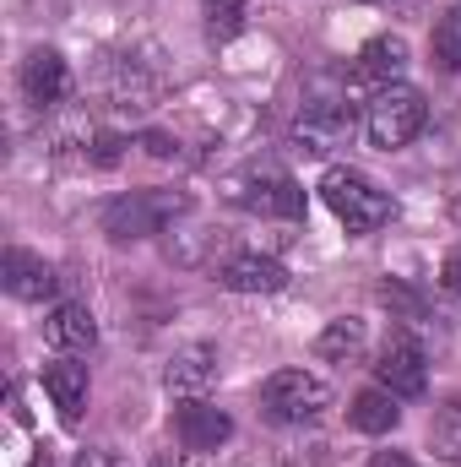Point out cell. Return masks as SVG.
Returning a JSON list of instances; mask_svg holds the SVG:
<instances>
[{
  "label": "cell",
  "mask_w": 461,
  "mask_h": 467,
  "mask_svg": "<svg viewBox=\"0 0 461 467\" xmlns=\"http://www.w3.org/2000/svg\"><path fill=\"white\" fill-rule=\"evenodd\" d=\"M429 446H435V457L461 462V397H451V402L435 408V419H429Z\"/></svg>",
  "instance_id": "cell-19"
},
{
  "label": "cell",
  "mask_w": 461,
  "mask_h": 467,
  "mask_svg": "<svg viewBox=\"0 0 461 467\" xmlns=\"http://www.w3.org/2000/svg\"><path fill=\"white\" fill-rule=\"evenodd\" d=\"M402 71H407V44H402L396 33H380V38H369V44L358 49V77H369V82L391 88Z\"/></svg>",
  "instance_id": "cell-15"
},
{
  "label": "cell",
  "mask_w": 461,
  "mask_h": 467,
  "mask_svg": "<svg viewBox=\"0 0 461 467\" xmlns=\"http://www.w3.org/2000/svg\"><path fill=\"white\" fill-rule=\"evenodd\" d=\"M174 435H179L185 451H218V446H229L233 419L223 408H212L207 397H190V402L174 413Z\"/></svg>",
  "instance_id": "cell-7"
},
{
  "label": "cell",
  "mask_w": 461,
  "mask_h": 467,
  "mask_svg": "<svg viewBox=\"0 0 461 467\" xmlns=\"http://www.w3.org/2000/svg\"><path fill=\"white\" fill-rule=\"evenodd\" d=\"M369 467H413V457H407V451H374Z\"/></svg>",
  "instance_id": "cell-23"
},
{
  "label": "cell",
  "mask_w": 461,
  "mask_h": 467,
  "mask_svg": "<svg viewBox=\"0 0 461 467\" xmlns=\"http://www.w3.org/2000/svg\"><path fill=\"white\" fill-rule=\"evenodd\" d=\"M326 408H332V391H326V380L310 375V369H277V375H266V386H261V413L277 419V424H310V419H321Z\"/></svg>",
  "instance_id": "cell-2"
},
{
  "label": "cell",
  "mask_w": 461,
  "mask_h": 467,
  "mask_svg": "<svg viewBox=\"0 0 461 467\" xmlns=\"http://www.w3.org/2000/svg\"><path fill=\"white\" fill-rule=\"evenodd\" d=\"M0 283H5V294L11 299H27V305H38V299H49L55 294V266L44 261V255H33V250H22V244H11L5 255H0Z\"/></svg>",
  "instance_id": "cell-8"
},
{
  "label": "cell",
  "mask_w": 461,
  "mask_h": 467,
  "mask_svg": "<svg viewBox=\"0 0 461 467\" xmlns=\"http://www.w3.org/2000/svg\"><path fill=\"white\" fill-rule=\"evenodd\" d=\"M424 93L418 88H402V82H391V88H380L374 99H369V115H364V130H369V141L374 147H385V152H396V147H407L418 130H424Z\"/></svg>",
  "instance_id": "cell-3"
},
{
  "label": "cell",
  "mask_w": 461,
  "mask_h": 467,
  "mask_svg": "<svg viewBox=\"0 0 461 467\" xmlns=\"http://www.w3.org/2000/svg\"><path fill=\"white\" fill-rule=\"evenodd\" d=\"M44 337H49V348H60V353H87L98 343V321H93L87 305H55L44 316Z\"/></svg>",
  "instance_id": "cell-13"
},
{
  "label": "cell",
  "mask_w": 461,
  "mask_h": 467,
  "mask_svg": "<svg viewBox=\"0 0 461 467\" xmlns=\"http://www.w3.org/2000/svg\"><path fill=\"white\" fill-rule=\"evenodd\" d=\"M66 88H71V71H66V60L55 49H33L22 60V93H27V104L49 109V104L66 99Z\"/></svg>",
  "instance_id": "cell-11"
},
{
  "label": "cell",
  "mask_w": 461,
  "mask_h": 467,
  "mask_svg": "<svg viewBox=\"0 0 461 467\" xmlns=\"http://www.w3.org/2000/svg\"><path fill=\"white\" fill-rule=\"evenodd\" d=\"M185 213V196L179 191H130V196H119L104 207V234L119 239V244H130V239H147V234H158L169 218H179Z\"/></svg>",
  "instance_id": "cell-4"
},
{
  "label": "cell",
  "mask_w": 461,
  "mask_h": 467,
  "mask_svg": "<svg viewBox=\"0 0 461 467\" xmlns=\"http://www.w3.org/2000/svg\"><path fill=\"white\" fill-rule=\"evenodd\" d=\"M396 419H402V408H396V397H391L385 386L358 391V397H353V408H347V424H353V430H364V435H385V430H396Z\"/></svg>",
  "instance_id": "cell-17"
},
{
  "label": "cell",
  "mask_w": 461,
  "mask_h": 467,
  "mask_svg": "<svg viewBox=\"0 0 461 467\" xmlns=\"http://www.w3.org/2000/svg\"><path fill=\"white\" fill-rule=\"evenodd\" d=\"M71 467H115V457H109V451H82Z\"/></svg>",
  "instance_id": "cell-24"
},
{
  "label": "cell",
  "mask_w": 461,
  "mask_h": 467,
  "mask_svg": "<svg viewBox=\"0 0 461 467\" xmlns=\"http://www.w3.org/2000/svg\"><path fill=\"white\" fill-rule=\"evenodd\" d=\"M353 104L343 99H310L299 119H293V147L299 152H310V158H326V152H337L353 141Z\"/></svg>",
  "instance_id": "cell-5"
},
{
  "label": "cell",
  "mask_w": 461,
  "mask_h": 467,
  "mask_svg": "<svg viewBox=\"0 0 461 467\" xmlns=\"http://www.w3.org/2000/svg\"><path fill=\"white\" fill-rule=\"evenodd\" d=\"M147 152H152V158H174V141H169V136H147Z\"/></svg>",
  "instance_id": "cell-25"
},
{
  "label": "cell",
  "mask_w": 461,
  "mask_h": 467,
  "mask_svg": "<svg viewBox=\"0 0 461 467\" xmlns=\"http://www.w3.org/2000/svg\"><path fill=\"white\" fill-rule=\"evenodd\" d=\"M440 277H446V288H451V294H461V250L446 255V272H440Z\"/></svg>",
  "instance_id": "cell-21"
},
{
  "label": "cell",
  "mask_w": 461,
  "mask_h": 467,
  "mask_svg": "<svg viewBox=\"0 0 461 467\" xmlns=\"http://www.w3.org/2000/svg\"><path fill=\"white\" fill-rule=\"evenodd\" d=\"M218 380V353L207 348V343H190V348H179L169 358V369H163V386L174 391V397H201L207 386Z\"/></svg>",
  "instance_id": "cell-12"
},
{
  "label": "cell",
  "mask_w": 461,
  "mask_h": 467,
  "mask_svg": "<svg viewBox=\"0 0 461 467\" xmlns=\"http://www.w3.org/2000/svg\"><path fill=\"white\" fill-rule=\"evenodd\" d=\"M429 49H435V66H440V71H461V0L435 16Z\"/></svg>",
  "instance_id": "cell-18"
},
{
  "label": "cell",
  "mask_w": 461,
  "mask_h": 467,
  "mask_svg": "<svg viewBox=\"0 0 461 467\" xmlns=\"http://www.w3.org/2000/svg\"><path fill=\"white\" fill-rule=\"evenodd\" d=\"M27 467H49V451H38V457H33Z\"/></svg>",
  "instance_id": "cell-26"
},
{
  "label": "cell",
  "mask_w": 461,
  "mask_h": 467,
  "mask_svg": "<svg viewBox=\"0 0 461 467\" xmlns=\"http://www.w3.org/2000/svg\"><path fill=\"white\" fill-rule=\"evenodd\" d=\"M233 196H239L250 213H261V218H299V213H304V191H299L282 169H250Z\"/></svg>",
  "instance_id": "cell-6"
},
{
  "label": "cell",
  "mask_w": 461,
  "mask_h": 467,
  "mask_svg": "<svg viewBox=\"0 0 461 467\" xmlns=\"http://www.w3.org/2000/svg\"><path fill=\"white\" fill-rule=\"evenodd\" d=\"M321 202L337 213V223H343L347 234H374V229L391 223V196H385L369 174H358V169H326Z\"/></svg>",
  "instance_id": "cell-1"
},
{
  "label": "cell",
  "mask_w": 461,
  "mask_h": 467,
  "mask_svg": "<svg viewBox=\"0 0 461 467\" xmlns=\"http://www.w3.org/2000/svg\"><path fill=\"white\" fill-rule=\"evenodd\" d=\"M223 288H233V294H282L288 288V266L282 261H271V255H233V261H223Z\"/></svg>",
  "instance_id": "cell-10"
},
{
  "label": "cell",
  "mask_w": 461,
  "mask_h": 467,
  "mask_svg": "<svg viewBox=\"0 0 461 467\" xmlns=\"http://www.w3.org/2000/svg\"><path fill=\"white\" fill-rule=\"evenodd\" d=\"M374 375H380V386H385L391 397H418V391L429 386L424 348H418L413 337H391L385 353H380V364H374Z\"/></svg>",
  "instance_id": "cell-9"
},
{
  "label": "cell",
  "mask_w": 461,
  "mask_h": 467,
  "mask_svg": "<svg viewBox=\"0 0 461 467\" xmlns=\"http://www.w3.org/2000/svg\"><path fill=\"white\" fill-rule=\"evenodd\" d=\"M44 391H49V402L60 408V419L77 424L82 408H87V364H71V358L44 364Z\"/></svg>",
  "instance_id": "cell-14"
},
{
  "label": "cell",
  "mask_w": 461,
  "mask_h": 467,
  "mask_svg": "<svg viewBox=\"0 0 461 467\" xmlns=\"http://www.w3.org/2000/svg\"><path fill=\"white\" fill-rule=\"evenodd\" d=\"M119 147H125L119 136H98V152H93V158H98V163H119Z\"/></svg>",
  "instance_id": "cell-22"
},
{
  "label": "cell",
  "mask_w": 461,
  "mask_h": 467,
  "mask_svg": "<svg viewBox=\"0 0 461 467\" xmlns=\"http://www.w3.org/2000/svg\"><path fill=\"white\" fill-rule=\"evenodd\" d=\"M364 348H369V332H364V321H353V316L326 321V332L315 337V353H321L326 364H358Z\"/></svg>",
  "instance_id": "cell-16"
},
{
  "label": "cell",
  "mask_w": 461,
  "mask_h": 467,
  "mask_svg": "<svg viewBox=\"0 0 461 467\" xmlns=\"http://www.w3.org/2000/svg\"><path fill=\"white\" fill-rule=\"evenodd\" d=\"M201 16L212 38H233L244 27V0H201Z\"/></svg>",
  "instance_id": "cell-20"
}]
</instances>
